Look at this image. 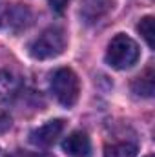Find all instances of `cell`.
I'll list each match as a JSON object with an SVG mask.
<instances>
[{"mask_svg": "<svg viewBox=\"0 0 155 157\" xmlns=\"http://www.w3.org/2000/svg\"><path fill=\"white\" fill-rule=\"evenodd\" d=\"M112 0H84L80 15L88 24H95L112 9Z\"/></svg>", "mask_w": 155, "mask_h": 157, "instance_id": "cell-6", "label": "cell"}, {"mask_svg": "<svg viewBox=\"0 0 155 157\" xmlns=\"http://www.w3.org/2000/svg\"><path fill=\"white\" fill-rule=\"evenodd\" d=\"M62 130H64V121L53 119V121L46 122L44 126H40L29 133V143L35 146H40V148H47L60 137Z\"/></svg>", "mask_w": 155, "mask_h": 157, "instance_id": "cell-4", "label": "cell"}, {"mask_svg": "<svg viewBox=\"0 0 155 157\" xmlns=\"http://www.w3.org/2000/svg\"><path fill=\"white\" fill-rule=\"evenodd\" d=\"M131 90H133V93H137V95H141V97H152L155 91V73H153V68L150 66L142 75H139V77L133 80V84H131Z\"/></svg>", "mask_w": 155, "mask_h": 157, "instance_id": "cell-7", "label": "cell"}, {"mask_svg": "<svg viewBox=\"0 0 155 157\" xmlns=\"http://www.w3.org/2000/svg\"><path fill=\"white\" fill-rule=\"evenodd\" d=\"M135 154H137V144L130 141L108 144L104 150V157H135Z\"/></svg>", "mask_w": 155, "mask_h": 157, "instance_id": "cell-9", "label": "cell"}, {"mask_svg": "<svg viewBox=\"0 0 155 157\" xmlns=\"http://www.w3.org/2000/svg\"><path fill=\"white\" fill-rule=\"evenodd\" d=\"M137 29H139V33L142 35V39L146 40V44L153 49L155 46V40H153V17H144L141 22H139V26H137Z\"/></svg>", "mask_w": 155, "mask_h": 157, "instance_id": "cell-10", "label": "cell"}, {"mask_svg": "<svg viewBox=\"0 0 155 157\" xmlns=\"http://www.w3.org/2000/svg\"><path fill=\"white\" fill-rule=\"evenodd\" d=\"M139 59V46L137 42L126 35H117L112 39L108 51H106V62L115 70L131 68Z\"/></svg>", "mask_w": 155, "mask_h": 157, "instance_id": "cell-2", "label": "cell"}, {"mask_svg": "<svg viewBox=\"0 0 155 157\" xmlns=\"http://www.w3.org/2000/svg\"><path fill=\"white\" fill-rule=\"evenodd\" d=\"M146 157H153V155H146Z\"/></svg>", "mask_w": 155, "mask_h": 157, "instance_id": "cell-15", "label": "cell"}, {"mask_svg": "<svg viewBox=\"0 0 155 157\" xmlns=\"http://www.w3.org/2000/svg\"><path fill=\"white\" fill-rule=\"evenodd\" d=\"M62 150L71 157H89L91 155V141L84 132H73L62 141Z\"/></svg>", "mask_w": 155, "mask_h": 157, "instance_id": "cell-5", "label": "cell"}, {"mask_svg": "<svg viewBox=\"0 0 155 157\" xmlns=\"http://www.w3.org/2000/svg\"><path fill=\"white\" fill-rule=\"evenodd\" d=\"M4 17H6V11H4V7L0 6V26H2V22H4Z\"/></svg>", "mask_w": 155, "mask_h": 157, "instance_id": "cell-13", "label": "cell"}, {"mask_svg": "<svg viewBox=\"0 0 155 157\" xmlns=\"http://www.w3.org/2000/svg\"><path fill=\"white\" fill-rule=\"evenodd\" d=\"M51 91L55 95V99L62 104V106H73L78 99V91H80V84L78 77L75 75L73 70L70 68H60L51 75Z\"/></svg>", "mask_w": 155, "mask_h": 157, "instance_id": "cell-3", "label": "cell"}, {"mask_svg": "<svg viewBox=\"0 0 155 157\" xmlns=\"http://www.w3.org/2000/svg\"><path fill=\"white\" fill-rule=\"evenodd\" d=\"M0 157H9V154H6V152H4V150L0 148Z\"/></svg>", "mask_w": 155, "mask_h": 157, "instance_id": "cell-14", "label": "cell"}, {"mask_svg": "<svg viewBox=\"0 0 155 157\" xmlns=\"http://www.w3.org/2000/svg\"><path fill=\"white\" fill-rule=\"evenodd\" d=\"M15 93H17V80L11 73L0 71V110L13 99Z\"/></svg>", "mask_w": 155, "mask_h": 157, "instance_id": "cell-8", "label": "cell"}, {"mask_svg": "<svg viewBox=\"0 0 155 157\" xmlns=\"http://www.w3.org/2000/svg\"><path fill=\"white\" fill-rule=\"evenodd\" d=\"M9 157H53L49 154H31V152H15L9 154Z\"/></svg>", "mask_w": 155, "mask_h": 157, "instance_id": "cell-12", "label": "cell"}, {"mask_svg": "<svg viewBox=\"0 0 155 157\" xmlns=\"http://www.w3.org/2000/svg\"><path fill=\"white\" fill-rule=\"evenodd\" d=\"M66 48V33L62 28H47L29 44V53L33 59L46 60L59 57Z\"/></svg>", "mask_w": 155, "mask_h": 157, "instance_id": "cell-1", "label": "cell"}, {"mask_svg": "<svg viewBox=\"0 0 155 157\" xmlns=\"http://www.w3.org/2000/svg\"><path fill=\"white\" fill-rule=\"evenodd\" d=\"M49 2V7L55 11V13H64V9L68 7L70 0H47Z\"/></svg>", "mask_w": 155, "mask_h": 157, "instance_id": "cell-11", "label": "cell"}]
</instances>
